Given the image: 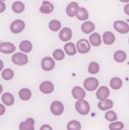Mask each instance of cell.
Here are the masks:
<instances>
[{"label": "cell", "mask_w": 129, "mask_h": 130, "mask_svg": "<svg viewBox=\"0 0 129 130\" xmlns=\"http://www.w3.org/2000/svg\"><path fill=\"white\" fill-rule=\"evenodd\" d=\"M76 110L77 111L78 113L82 115H86L90 113V104L87 101L85 100H80V101H77L76 102Z\"/></svg>", "instance_id": "1"}, {"label": "cell", "mask_w": 129, "mask_h": 130, "mask_svg": "<svg viewBox=\"0 0 129 130\" xmlns=\"http://www.w3.org/2000/svg\"><path fill=\"white\" fill-rule=\"evenodd\" d=\"M11 61H13L14 65L25 66L28 63V57L23 53H17L13 55Z\"/></svg>", "instance_id": "2"}, {"label": "cell", "mask_w": 129, "mask_h": 130, "mask_svg": "<svg viewBox=\"0 0 129 130\" xmlns=\"http://www.w3.org/2000/svg\"><path fill=\"white\" fill-rule=\"evenodd\" d=\"M24 29H25V23H24L23 20H20V19L14 20L11 24V26H10V30L14 34H19V33L22 32Z\"/></svg>", "instance_id": "3"}, {"label": "cell", "mask_w": 129, "mask_h": 130, "mask_svg": "<svg viewBox=\"0 0 129 130\" xmlns=\"http://www.w3.org/2000/svg\"><path fill=\"white\" fill-rule=\"evenodd\" d=\"M99 82L96 78H88L84 81V87L89 92H92L98 88Z\"/></svg>", "instance_id": "4"}, {"label": "cell", "mask_w": 129, "mask_h": 130, "mask_svg": "<svg viewBox=\"0 0 129 130\" xmlns=\"http://www.w3.org/2000/svg\"><path fill=\"white\" fill-rule=\"evenodd\" d=\"M50 111L54 115H61L64 111V106L61 101H54L50 105Z\"/></svg>", "instance_id": "5"}, {"label": "cell", "mask_w": 129, "mask_h": 130, "mask_svg": "<svg viewBox=\"0 0 129 130\" xmlns=\"http://www.w3.org/2000/svg\"><path fill=\"white\" fill-rule=\"evenodd\" d=\"M113 27L118 32L122 33V34H126V33H127L129 31V25L125 21H115L113 24Z\"/></svg>", "instance_id": "6"}, {"label": "cell", "mask_w": 129, "mask_h": 130, "mask_svg": "<svg viewBox=\"0 0 129 130\" xmlns=\"http://www.w3.org/2000/svg\"><path fill=\"white\" fill-rule=\"evenodd\" d=\"M76 49L80 53H87L90 50V44L87 39H80L76 44Z\"/></svg>", "instance_id": "7"}, {"label": "cell", "mask_w": 129, "mask_h": 130, "mask_svg": "<svg viewBox=\"0 0 129 130\" xmlns=\"http://www.w3.org/2000/svg\"><path fill=\"white\" fill-rule=\"evenodd\" d=\"M54 66L55 62L50 57H46L41 60V68L46 72L52 71L54 68Z\"/></svg>", "instance_id": "8"}, {"label": "cell", "mask_w": 129, "mask_h": 130, "mask_svg": "<svg viewBox=\"0 0 129 130\" xmlns=\"http://www.w3.org/2000/svg\"><path fill=\"white\" fill-rule=\"evenodd\" d=\"M16 50V46L11 42H3L0 44V53L5 54H11Z\"/></svg>", "instance_id": "9"}, {"label": "cell", "mask_w": 129, "mask_h": 130, "mask_svg": "<svg viewBox=\"0 0 129 130\" xmlns=\"http://www.w3.org/2000/svg\"><path fill=\"white\" fill-rule=\"evenodd\" d=\"M79 9V5L76 2H71L68 4L67 8H66V13L68 17H75L77 15Z\"/></svg>", "instance_id": "10"}, {"label": "cell", "mask_w": 129, "mask_h": 130, "mask_svg": "<svg viewBox=\"0 0 129 130\" xmlns=\"http://www.w3.org/2000/svg\"><path fill=\"white\" fill-rule=\"evenodd\" d=\"M40 90H41V93H45V94H49V93H53L54 87V84L51 82V81H43L42 83H41L39 87Z\"/></svg>", "instance_id": "11"}, {"label": "cell", "mask_w": 129, "mask_h": 130, "mask_svg": "<svg viewBox=\"0 0 129 130\" xmlns=\"http://www.w3.org/2000/svg\"><path fill=\"white\" fill-rule=\"evenodd\" d=\"M34 120L33 118H27L25 121H22L19 124V130H34Z\"/></svg>", "instance_id": "12"}, {"label": "cell", "mask_w": 129, "mask_h": 130, "mask_svg": "<svg viewBox=\"0 0 129 130\" xmlns=\"http://www.w3.org/2000/svg\"><path fill=\"white\" fill-rule=\"evenodd\" d=\"M109 94H110V91H109V89L107 88V87H104V86L100 87L96 93L97 98H98V100H100V101H104V100L107 99Z\"/></svg>", "instance_id": "13"}, {"label": "cell", "mask_w": 129, "mask_h": 130, "mask_svg": "<svg viewBox=\"0 0 129 130\" xmlns=\"http://www.w3.org/2000/svg\"><path fill=\"white\" fill-rule=\"evenodd\" d=\"M59 38L63 42H67L68 40H70V39L72 38L71 29L68 27H64L63 29H62L59 33Z\"/></svg>", "instance_id": "14"}, {"label": "cell", "mask_w": 129, "mask_h": 130, "mask_svg": "<svg viewBox=\"0 0 129 130\" xmlns=\"http://www.w3.org/2000/svg\"><path fill=\"white\" fill-rule=\"evenodd\" d=\"M71 93H72V96H73L75 99L78 100V101L84 100V98L85 97V95H86L85 91L80 87H73V89H72V91H71Z\"/></svg>", "instance_id": "15"}, {"label": "cell", "mask_w": 129, "mask_h": 130, "mask_svg": "<svg viewBox=\"0 0 129 130\" xmlns=\"http://www.w3.org/2000/svg\"><path fill=\"white\" fill-rule=\"evenodd\" d=\"M54 11V5L48 1H43L42 5L40 7V11L43 14H50Z\"/></svg>", "instance_id": "16"}, {"label": "cell", "mask_w": 129, "mask_h": 130, "mask_svg": "<svg viewBox=\"0 0 129 130\" xmlns=\"http://www.w3.org/2000/svg\"><path fill=\"white\" fill-rule=\"evenodd\" d=\"M81 30L83 32L85 33V34L91 33L95 30V25L91 21H85L81 25Z\"/></svg>", "instance_id": "17"}, {"label": "cell", "mask_w": 129, "mask_h": 130, "mask_svg": "<svg viewBox=\"0 0 129 130\" xmlns=\"http://www.w3.org/2000/svg\"><path fill=\"white\" fill-rule=\"evenodd\" d=\"M98 107L101 111H106V110L111 109L113 107V102H112V100H104V101L98 102Z\"/></svg>", "instance_id": "18"}, {"label": "cell", "mask_w": 129, "mask_h": 130, "mask_svg": "<svg viewBox=\"0 0 129 130\" xmlns=\"http://www.w3.org/2000/svg\"><path fill=\"white\" fill-rule=\"evenodd\" d=\"M32 49H33V44L29 40H23L19 44V50L22 53H28L32 51Z\"/></svg>", "instance_id": "19"}, {"label": "cell", "mask_w": 129, "mask_h": 130, "mask_svg": "<svg viewBox=\"0 0 129 130\" xmlns=\"http://www.w3.org/2000/svg\"><path fill=\"white\" fill-rule=\"evenodd\" d=\"M1 100L3 101V103L5 104V106H13L14 101H15V99H14L13 95L10 93H5L1 97Z\"/></svg>", "instance_id": "20"}, {"label": "cell", "mask_w": 129, "mask_h": 130, "mask_svg": "<svg viewBox=\"0 0 129 130\" xmlns=\"http://www.w3.org/2000/svg\"><path fill=\"white\" fill-rule=\"evenodd\" d=\"M103 40L105 45H112L115 42V35L111 31H106L103 35Z\"/></svg>", "instance_id": "21"}, {"label": "cell", "mask_w": 129, "mask_h": 130, "mask_svg": "<svg viewBox=\"0 0 129 130\" xmlns=\"http://www.w3.org/2000/svg\"><path fill=\"white\" fill-rule=\"evenodd\" d=\"M114 60L118 63H123L126 59V53L122 50H118L113 54Z\"/></svg>", "instance_id": "22"}, {"label": "cell", "mask_w": 129, "mask_h": 130, "mask_svg": "<svg viewBox=\"0 0 129 130\" xmlns=\"http://www.w3.org/2000/svg\"><path fill=\"white\" fill-rule=\"evenodd\" d=\"M11 9H13V11L17 14L19 13H22L25 10V5H24L22 2L20 1H16L14 2L11 5Z\"/></svg>", "instance_id": "23"}, {"label": "cell", "mask_w": 129, "mask_h": 130, "mask_svg": "<svg viewBox=\"0 0 129 130\" xmlns=\"http://www.w3.org/2000/svg\"><path fill=\"white\" fill-rule=\"evenodd\" d=\"M90 42L93 46H98V45H101V36H100L98 33H92L91 35L90 36Z\"/></svg>", "instance_id": "24"}, {"label": "cell", "mask_w": 129, "mask_h": 130, "mask_svg": "<svg viewBox=\"0 0 129 130\" xmlns=\"http://www.w3.org/2000/svg\"><path fill=\"white\" fill-rule=\"evenodd\" d=\"M19 96L22 101H28V100H30L32 97V92H31V90L28 88H22L20 89V91H19Z\"/></svg>", "instance_id": "25"}, {"label": "cell", "mask_w": 129, "mask_h": 130, "mask_svg": "<svg viewBox=\"0 0 129 130\" xmlns=\"http://www.w3.org/2000/svg\"><path fill=\"white\" fill-rule=\"evenodd\" d=\"M64 51H65V53L68 55L73 56L76 53V48L73 43L68 42V43L65 44V45H64Z\"/></svg>", "instance_id": "26"}, {"label": "cell", "mask_w": 129, "mask_h": 130, "mask_svg": "<svg viewBox=\"0 0 129 130\" xmlns=\"http://www.w3.org/2000/svg\"><path fill=\"white\" fill-rule=\"evenodd\" d=\"M110 86H111V87L114 90H119L120 88H121V87H122L121 79H120V78H118V77L112 78L110 81Z\"/></svg>", "instance_id": "27"}, {"label": "cell", "mask_w": 129, "mask_h": 130, "mask_svg": "<svg viewBox=\"0 0 129 130\" xmlns=\"http://www.w3.org/2000/svg\"><path fill=\"white\" fill-rule=\"evenodd\" d=\"M76 18L81 21H84V20H86V19H88L89 13H88L87 10L84 7H80L77 15H76Z\"/></svg>", "instance_id": "28"}, {"label": "cell", "mask_w": 129, "mask_h": 130, "mask_svg": "<svg viewBox=\"0 0 129 130\" xmlns=\"http://www.w3.org/2000/svg\"><path fill=\"white\" fill-rule=\"evenodd\" d=\"M1 75L5 80H11L14 76V72L11 68H5L3 70Z\"/></svg>", "instance_id": "29"}, {"label": "cell", "mask_w": 129, "mask_h": 130, "mask_svg": "<svg viewBox=\"0 0 129 130\" xmlns=\"http://www.w3.org/2000/svg\"><path fill=\"white\" fill-rule=\"evenodd\" d=\"M61 26H62L61 22L59 20H56V19H53V20H51L49 22V24H48V27H49V29L52 31H58L61 29Z\"/></svg>", "instance_id": "30"}, {"label": "cell", "mask_w": 129, "mask_h": 130, "mask_svg": "<svg viewBox=\"0 0 129 130\" xmlns=\"http://www.w3.org/2000/svg\"><path fill=\"white\" fill-rule=\"evenodd\" d=\"M68 130H81V123L77 121H70L67 125Z\"/></svg>", "instance_id": "31"}, {"label": "cell", "mask_w": 129, "mask_h": 130, "mask_svg": "<svg viewBox=\"0 0 129 130\" xmlns=\"http://www.w3.org/2000/svg\"><path fill=\"white\" fill-rule=\"evenodd\" d=\"M99 65H98L97 62H91V63L89 65L88 67V72L91 74H96L99 72Z\"/></svg>", "instance_id": "32"}, {"label": "cell", "mask_w": 129, "mask_h": 130, "mask_svg": "<svg viewBox=\"0 0 129 130\" xmlns=\"http://www.w3.org/2000/svg\"><path fill=\"white\" fill-rule=\"evenodd\" d=\"M65 57V53L62 49H56L53 53V58L55 60H62Z\"/></svg>", "instance_id": "33"}, {"label": "cell", "mask_w": 129, "mask_h": 130, "mask_svg": "<svg viewBox=\"0 0 129 130\" xmlns=\"http://www.w3.org/2000/svg\"><path fill=\"white\" fill-rule=\"evenodd\" d=\"M124 128V124L121 121H114L109 125L110 130H121Z\"/></svg>", "instance_id": "34"}, {"label": "cell", "mask_w": 129, "mask_h": 130, "mask_svg": "<svg viewBox=\"0 0 129 130\" xmlns=\"http://www.w3.org/2000/svg\"><path fill=\"white\" fill-rule=\"evenodd\" d=\"M105 119L107 120L108 121H117V113L114 111H109L105 113L104 115Z\"/></svg>", "instance_id": "35"}, {"label": "cell", "mask_w": 129, "mask_h": 130, "mask_svg": "<svg viewBox=\"0 0 129 130\" xmlns=\"http://www.w3.org/2000/svg\"><path fill=\"white\" fill-rule=\"evenodd\" d=\"M6 9V5H5V2L0 1V13H3Z\"/></svg>", "instance_id": "36"}, {"label": "cell", "mask_w": 129, "mask_h": 130, "mask_svg": "<svg viewBox=\"0 0 129 130\" xmlns=\"http://www.w3.org/2000/svg\"><path fill=\"white\" fill-rule=\"evenodd\" d=\"M40 130H53V129H52V127H50L49 125H48V124H44V125H42L41 127Z\"/></svg>", "instance_id": "37"}, {"label": "cell", "mask_w": 129, "mask_h": 130, "mask_svg": "<svg viewBox=\"0 0 129 130\" xmlns=\"http://www.w3.org/2000/svg\"><path fill=\"white\" fill-rule=\"evenodd\" d=\"M5 113V107L3 104H0V115H3Z\"/></svg>", "instance_id": "38"}, {"label": "cell", "mask_w": 129, "mask_h": 130, "mask_svg": "<svg viewBox=\"0 0 129 130\" xmlns=\"http://www.w3.org/2000/svg\"><path fill=\"white\" fill-rule=\"evenodd\" d=\"M124 11H125V13L129 16V4L126 5V6H125V8H124Z\"/></svg>", "instance_id": "39"}, {"label": "cell", "mask_w": 129, "mask_h": 130, "mask_svg": "<svg viewBox=\"0 0 129 130\" xmlns=\"http://www.w3.org/2000/svg\"><path fill=\"white\" fill-rule=\"evenodd\" d=\"M3 67H4V63H3V61L0 59V72L3 70Z\"/></svg>", "instance_id": "40"}, {"label": "cell", "mask_w": 129, "mask_h": 130, "mask_svg": "<svg viewBox=\"0 0 129 130\" xmlns=\"http://www.w3.org/2000/svg\"><path fill=\"white\" fill-rule=\"evenodd\" d=\"M2 92H3V87H2V85L0 84V94H1Z\"/></svg>", "instance_id": "41"}, {"label": "cell", "mask_w": 129, "mask_h": 130, "mask_svg": "<svg viewBox=\"0 0 129 130\" xmlns=\"http://www.w3.org/2000/svg\"><path fill=\"white\" fill-rule=\"evenodd\" d=\"M128 42H129V40H128Z\"/></svg>", "instance_id": "42"}]
</instances>
